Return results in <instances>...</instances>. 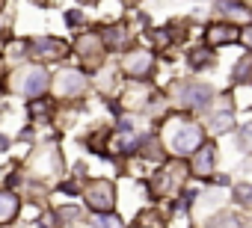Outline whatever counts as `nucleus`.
<instances>
[{
    "label": "nucleus",
    "mask_w": 252,
    "mask_h": 228,
    "mask_svg": "<svg viewBox=\"0 0 252 228\" xmlns=\"http://www.w3.org/2000/svg\"><path fill=\"white\" fill-rule=\"evenodd\" d=\"M249 196H252V187H249V184H240V187H234V199H237L240 204H246V201H249Z\"/></svg>",
    "instance_id": "6ab92c4d"
},
{
    "label": "nucleus",
    "mask_w": 252,
    "mask_h": 228,
    "mask_svg": "<svg viewBox=\"0 0 252 228\" xmlns=\"http://www.w3.org/2000/svg\"><path fill=\"white\" fill-rule=\"evenodd\" d=\"M6 145H9V142H6V137H3V134H0V151H3Z\"/></svg>",
    "instance_id": "4be33fe9"
},
{
    "label": "nucleus",
    "mask_w": 252,
    "mask_h": 228,
    "mask_svg": "<svg viewBox=\"0 0 252 228\" xmlns=\"http://www.w3.org/2000/svg\"><path fill=\"white\" fill-rule=\"evenodd\" d=\"M205 39H208V45H231V42H237L240 36H237V30H234L231 24H211Z\"/></svg>",
    "instance_id": "f8f14e48"
},
{
    "label": "nucleus",
    "mask_w": 252,
    "mask_h": 228,
    "mask_svg": "<svg viewBox=\"0 0 252 228\" xmlns=\"http://www.w3.org/2000/svg\"><path fill=\"white\" fill-rule=\"evenodd\" d=\"M77 54H80V59H83L89 68H95V65H101L104 45H101V39H98V36L86 33V36H80V39H77Z\"/></svg>",
    "instance_id": "423d86ee"
},
{
    "label": "nucleus",
    "mask_w": 252,
    "mask_h": 228,
    "mask_svg": "<svg viewBox=\"0 0 252 228\" xmlns=\"http://www.w3.org/2000/svg\"><path fill=\"white\" fill-rule=\"evenodd\" d=\"M196 157H193V172L199 175V178H205V175H211V169H214V145L211 142H205V145H199L196 151H193Z\"/></svg>",
    "instance_id": "9b49d317"
},
{
    "label": "nucleus",
    "mask_w": 252,
    "mask_h": 228,
    "mask_svg": "<svg viewBox=\"0 0 252 228\" xmlns=\"http://www.w3.org/2000/svg\"><path fill=\"white\" fill-rule=\"evenodd\" d=\"M231 125H234L231 113H220V116H214V122H211V131L214 134H225V131H231Z\"/></svg>",
    "instance_id": "2eb2a0df"
},
{
    "label": "nucleus",
    "mask_w": 252,
    "mask_h": 228,
    "mask_svg": "<svg viewBox=\"0 0 252 228\" xmlns=\"http://www.w3.org/2000/svg\"><path fill=\"white\" fill-rule=\"evenodd\" d=\"M205 62H211V51H208V48H196L193 57H190V65H193V68H202Z\"/></svg>",
    "instance_id": "f3484780"
},
{
    "label": "nucleus",
    "mask_w": 252,
    "mask_h": 228,
    "mask_svg": "<svg viewBox=\"0 0 252 228\" xmlns=\"http://www.w3.org/2000/svg\"><path fill=\"white\" fill-rule=\"evenodd\" d=\"M80 18H83L80 12H71V15H68V24H80Z\"/></svg>",
    "instance_id": "412c9836"
},
{
    "label": "nucleus",
    "mask_w": 252,
    "mask_h": 228,
    "mask_svg": "<svg viewBox=\"0 0 252 228\" xmlns=\"http://www.w3.org/2000/svg\"><path fill=\"white\" fill-rule=\"evenodd\" d=\"M18 213V196L9 190H0V225H9Z\"/></svg>",
    "instance_id": "ddd939ff"
},
{
    "label": "nucleus",
    "mask_w": 252,
    "mask_h": 228,
    "mask_svg": "<svg viewBox=\"0 0 252 228\" xmlns=\"http://www.w3.org/2000/svg\"><path fill=\"white\" fill-rule=\"evenodd\" d=\"M217 228H243V219L228 216V219H220V225H217Z\"/></svg>",
    "instance_id": "aec40b11"
},
{
    "label": "nucleus",
    "mask_w": 252,
    "mask_h": 228,
    "mask_svg": "<svg viewBox=\"0 0 252 228\" xmlns=\"http://www.w3.org/2000/svg\"><path fill=\"white\" fill-rule=\"evenodd\" d=\"M217 9H220L225 18L237 21V24H249V21H252V12L246 9V3H240V0H220Z\"/></svg>",
    "instance_id": "6e6552de"
},
{
    "label": "nucleus",
    "mask_w": 252,
    "mask_h": 228,
    "mask_svg": "<svg viewBox=\"0 0 252 228\" xmlns=\"http://www.w3.org/2000/svg\"><path fill=\"white\" fill-rule=\"evenodd\" d=\"M140 142H143V137H140V134H125V137L119 140V151L131 154V151H137V148H140Z\"/></svg>",
    "instance_id": "dca6fc26"
},
{
    "label": "nucleus",
    "mask_w": 252,
    "mask_h": 228,
    "mask_svg": "<svg viewBox=\"0 0 252 228\" xmlns=\"http://www.w3.org/2000/svg\"><path fill=\"white\" fill-rule=\"evenodd\" d=\"M83 89H86V77H83L80 71H74V68L60 71L57 80H54V92H57L60 98H74V95H80Z\"/></svg>",
    "instance_id": "20e7f679"
},
{
    "label": "nucleus",
    "mask_w": 252,
    "mask_h": 228,
    "mask_svg": "<svg viewBox=\"0 0 252 228\" xmlns=\"http://www.w3.org/2000/svg\"><path fill=\"white\" fill-rule=\"evenodd\" d=\"M98 39H101V45H104V48H113V51H122V48H128V45H131V33L125 30L122 24L107 27V30H104V36H98Z\"/></svg>",
    "instance_id": "1a4fd4ad"
},
{
    "label": "nucleus",
    "mask_w": 252,
    "mask_h": 228,
    "mask_svg": "<svg viewBox=\"0 0 252 228\" xmlns=\"http://www.w3.org/2000/svg\"><path fill=\"white\" fill-rule=\"evenodd\" d=\"M95 228H122V222H119V216H113V213H110V216L101 213V216L95 219Z\"/></svg>",
    "instance_id": "a211bd4d"
},
{
    "label": "nucleus",
    "mask_w": 252,
    "mask_h": 228,
    "mask_svg": "<svg viewBox=\"0 0 252 228\" xmlns=\"http://www.w3.org/2000/svg\"><path fill=\"white\" fill-rule=\"evenodd\" d=\"M48 71L42 68V65H30L24 74H21V83H18V89L24 92V95H30V98H39L45 89H48Z\"/></svg>",
    "instance_id": "39448f33"
},
{
    "label": "nucleus",
    "mask_w": 252,
    "mask_h": 228,
    "mask_svg": "<svg viewBox=\"0 0 252 228\" xmlns=\"http://www.w3.org/2000/svg\"><path fill=\"white\" fill-rule=\"evenodd\" d=\"M125 3H137V0H125Z\"/></svg>",
    "instance_id": "b1692460"
},
{
    "label": "nucleus",
    "mask_w": 252,
    "mask_h": 228,
    "mask_svg": "<svg viewBox=\"0 0 252 228\" xmlns=\"http://www.w3.org/2000/svg\"><path fill=\"white\" fill-rule=\"evenodd\" d=\"M30 51H33V57H39V59H63V57L68 54V42L54 39V36H39V39L30 42Z\"/></svg>",
    "instance_id": "7ed1b4c3"
},
{
    "label": "nucleus",
    "mask_w": 252,
    "mask_h": 228,
    "mask_svg": "<svg viewBox=\"0 0 252 228\" xmlns=\"http://www.w3.org/2000/svg\"><path fill=\"white\" fill-rule=\"evenodd\" d=\"M178 98H181L184 107H205L208 98H211V89L208 86H199V83H190V86H184L178 92Z\"/></svg>",
    "instance_id": "9d476101"
},
{
    "label": "nucleus",
    "mask_w": 252,
    "mask_h": 228,
    "mask_svg": "<svg viewBox=\"0 0 252 228\" xmlns=\"http://www.w3.org/2000/svg\"><path fill=\"white\" fill-rule=\"evenodd\" d=\"M80 3H89V6H95V3H98V0H80Z\"/></svg>",
    "instance_id": "5701e85b"
},
{
    "label": "nucleus",
    "mask_w": 252,
    "mask_h": 228,
    "mask_svg": "<svg viewBox=\"0 0 252 228\" xmlns=\"http://www.w3.org/2000/svg\"><path fill=\"white\" fill-rule=\"evenodd\" d=\"M140 151H143L146 160H158V163L163 160V151H160V142H158V140H146V142L140 145Z\"/></svg>",
    "instance_id": "4468645a"
},
{
    "label": "nucleus",
    "mask_w": 252,
    "mask_h": 228,
    "mask_svg": "<svg viewBox=\"0 0 252 228\" xmlns=\"http://www.w3.org/2000/svg\"><path fill=\"white\" fill-rule=\"evenodd\" d=\"M125 71L134 77H146L152 71V54L149 51H131L125 57Z\"/></svg>",
    "instance_id": "0eeeda50"
},
{
    "label": "nucleus",
    "mask_w": 252,
    "mask_h": 228,
    "mask_svg": "<svg viewBox=\"0 0 252 228\" xmlns=\"http://www.w3.org/2000/svg\"><path fill=\"white\" fill-rule=\"evenodd\" d=\"M199 145H202V128H199V125H193V122L175 125V131H172V151H175L178 157L193 154Z\"/></svg>",
    "instance_id": "f03ea898"
},
{
    "label": "nucleus",
    "mask_w": 252,
    "mask_h": 228,
    "mask_svg": "<svg viewBox=\"0 0 252 228\" xmlns=\"http://www.w3.org/2000/svg\"><path fill=\"white\" fill-rule=\"evenodd\" d=\"M83 199L95 213H110L113 204H116V187L107 178H95L83 187Z\"/></svg>",
    "instance_id": "f257e3e1"
}]
</instances>
